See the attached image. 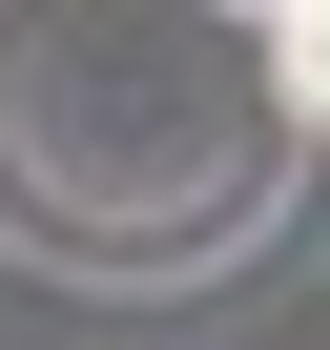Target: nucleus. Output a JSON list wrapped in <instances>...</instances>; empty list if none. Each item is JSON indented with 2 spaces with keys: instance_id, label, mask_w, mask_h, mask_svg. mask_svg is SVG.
Returning <instances> with one entry per match:
<instances>
[{
  "instance_id": "obj_1",
  "label": "nucleus",
  "mask_w": 330,
  "mask_h": 350,
  "mask_svg": "<svg viewBox=\"0 0 330 350\" xmlns=\"http://www.w3.org/2000/svg\"><path fill=\"white\" fill-rule=\"evenodd\" d=\"M268 62H289V124H330V0H289V42H268Z\"/></svg>"
}]
</instances>
